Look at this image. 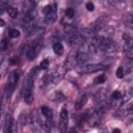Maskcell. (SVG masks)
Returning <instances> with one entry per match:
<instances>
[{"mask_svg":"<svg viewBox=\"0 0 133 133\" xmlns=\"http://www.w3.org/2000/svg\"><path fill=\"white\" fill-rule=\"evenodd\" d=\"M89 60V55L86 52H79L76 54V62L79 65H85V63Z\"/></svg>","mask_w":133,"mask_h":133,"instance_id":"cell-11","label":"cell"},{"mask_svg":"<svg viewBox=\"0 0 133 133\" xmlns=\"http://www.w3.org/2000/svg\"><path fill=\"white\" fill-rule=\"evenodd\" d=\"M86 102H87V96H86V95H81V96L77 99V101H76V103H75V108H76V109H81V108H83V106L86 104Z\"/></svg>","mask_w":133,"mask_h":133,"instance_id":"cell-14","label":"cell"},{"mask_svg":"<svg viewBox=\"0 0 133 133\" xmlns=\"http://www.w3.org/2000/svg\"><path fill=\"white\" fill-rule=\"evenodd\" d=\"M103 113H104L103 108H99V109L95 110V111L87 117V121H88V123L90 124V126H97V125L101 122V118H102Z\"/></svg>","mask_w":133,"mask_h":133,"instance_id":"cell-6","label":"cell"},{"mask_svg":"<svg viewBox=\"0 0 133 133\" xmlns=\"http://www.w3.org/2000/svg\"><path fill=\"white\" fill-rule=\"evenodd\" d=\"M111 97H112V99H113V100H121V99L123 98L122 92H121L119 90H114V91L112 92Z\"/></svg>","mask_w":133,"mask_h":133,"instance_id":"cell-23","label":"cell"},{"mask_svg":"<svg viewBox=\"0 0 133 133\" xmlns=\"http://www.w3.org/2000/svg\"><path fill=\"white\" fill-rule=\"evenodd\" d=\"M4 25H5V22H4V20L0 18V27H3Z\"/></svg>","mask_w":133,"mask_h":133,"instance_id":"cell-27","label":"cell"},{"mask_svg":"<svg viewBox=\"0 0 133 133\" xmlns=\"http://www.w3.org/2000/svg\"><path fill=\"white\" fill-rule=\"evenodd\" d=\"M8 47V42L6 38H3L1 42H0V50L1 51H5Z\"/></svg>","mask_w":133,"mask_h":133,"instance_id":"cell-22","label":"cell"},{"mask_svg":"<svg viewBox=\"0 0 133 133\" xmlns=\"http://www.w3.org/2000/svg\"><path fill=\"white\" fill-rule=\"evenodd\" d=\"M69 123V112L66 108H62L60 111V117H59V131L60 133H66Z\"/></svg>","mask_w":133,"mask_h":133,"instance_id":"cell-5","label":"cell"},{"mask_svg":"<svg viewBox=\"0 0 133 133\" xmlns=\"http://www.w3.org/2000/svg\"><path fill=\"white\" fill-rule=\"evenodd\" d=\"M54 100H55V101H58V102L64 101V100H65V96H64V95H63L61 91H56V92H55Z\"/></svg>","mask_w":133,"mask_h":133,"instance_id":"cell-19","label":"cell"},{"mask_svg":"<svg viewBox=\"0 0 133 133\" xmlns=\"http://www.w3.org/2000/svg\"><path fill=\"white\" fill-rule=\"evenodd\" d=\"M105 80H106L105 76H104V75H100V76H98V77L95 78L94 83H95V84H101V83H104Z\"/></svg>","mask_w":133,"mask_h":133,"instance_id":"cell-21","label":"cell"},{"mask_svg":"<svg viewBox=\"0 0 133 133\" xmlns=\"http://www.w3.org/2000/svg\"><path fill=\"white\" fill-rule=\"evenodd\" d=\"M69 133H76V130H75V129L73 128V129H71V131H70Z\"/></svg>","mask_w":133,"mask_h":133,"instance_id":"cell-29","label":"cell"},{"mask_svg":"<svg viewBox=\"0 0 133 133\" xmlns=\"http://www.w3.org/2000/svg\"><path fill=\"white\" fill-rule=\"evenodd\" d=\"M48 66H49V59H44V60L39 63V66H38V68H39L41 70H46Z\"/></svg>","mask_w":133,"mask_h":133,"instance_id":"cell-24","label":"cell"},{"mask_svg":"<svg viewBox=\"0 0 133 133\" xmlns=\"http://www.w3.org/2000/svg\"><path fill=\"white\" fill-rule=\"evenodd\" d=\"M41 111L46 116L47 119H52V117H53V111H52L51 108H49L48 106H42L41 107Z\"/></svg>","mask_w":133,"mask_h":133,"instance_id":"cell-15","label":"cell"},{"mask_svg":"<svg viewBox=\"0 0 133 133\" xmlns=\"http://www.w3.org/2000/svg\"><path fill=\"white\" fill-rule=\"evenodd\" d=\"M41 48H42L41 43H34L33 45H31V46L29 47L28 51H27V57H28L30 60L34 59V58L38 55V53H39V51H41Z\"/></svg>","mask_w":133,"mask_h":133,"instance_id":"cell-9","label":"cell"},{"mask_svg":"<svg viewBox=\"0 0 133 133\" xmlns=\"http://www.w3.org/2000/svg\"><path fill=\"white\" fill-rule=\"evenodd\" d=\"M85 7H86V9H87L88 11H94V9H95V4H94L92 2H87V3L85 4Z\"/></svg>","mask_w":133,"mask_h":133,"instance_id":"cell-26","label":"cell"},{"mask_svg":"<svg viewBox=\"0 0 133 133\" xmlns=\"http://www.w3.org/2000/svg\"><path fill=\"white\" fill-rule=\"evenodd\" d=\"M19 77H20L19 71H14L12 73H10L8 80H7V86H6V98L7 99L10 98L12 91L15 90L17 83H18V80H19Z\"/></svg>","mask_w":133,"mask_h":133,"instance_id":"cell-4","label":"cell"},{"mask_svg":"<svg viewBox=\"0 0 133 133\" xmlns=\"http://www.w3.org/2000/svg\"><path fill=\"white\" fill-rule=\"evenodd\" d=\"M19 35H20L19 30H17V29H10V30H9V36H10V37L16 38V37H18Z\"/></svg>","mask_w":133,"mask_h":133,"instance_id":"cell-25","label":"cell"},{"mask_svg":"<svg viewBox=\"0 0 133 133\" xmlns=\"http://www.w3.org/2000/svg\"><path fill=\"white\" fill-rule=\"evenodd\" d=\"M53 51L57 55H61L63 53V46L60 42H56L53 44Z\"/></svg>","mask_w":133,"mask_h":133,"instance_id":"cell-16","label":"cell"},{"mask_svg":"<svg viewBox=\"0 0 133 133\" xmlns=\"http://www.w3.org/2000/svg\"><path fill=\"white\" fill-rule=\"evenodd\" d=\"M112 133H121V130L119 129H113Z\"/></svg>","mask_w":133,"mask_h":133,"instance_id":"cell-28","label":"cell"},{"mask_svg":"<svg viewBox=\"0 0 133 133\" xmlns=\"http://www.w3.org/2000/svg\"><path fill=\"white\" fill-rule=\"evenodd\" d=\"M64 14H65V16H66L68 18L72 19V18H74V16H75V10H74V8L69 7V8H66V9H65Z\"/></svg>","mask_w":133,"mask_h":133,"instance_id":"cell-20","label":"cell"},{"mask_svg":"<svg viewBox=\"0 0 133 133\" xmlns=\"http://www.w3.org/2000/svg\"><path fill=\"white\" fill-rule=\"evenodd\" d=\"M104 69H105V66L103 64L95 63V64L84 65L83 69H82V72L83 73H95V72H98V71H101V70H104Z\"/></svg>","mask_w":133,"mask_h":133,"instance_id":"cell-10","label":"cell"},{"mask_svg":"<svg viewBox=\"0 0 133 133\" xmlns=\"http://www.w3.org/2000/svg\"><path fill=\"white\" fill-rule=\"evenodd\" d=\"M107 22H108V19L106 16H102V17H99L91 25V30L94 32H97L99 30H101L102 28H104L106 25H107Z\"/></svg>","mask_w":133,"mask_h":133,"instance_id":"cell-7","label":"cell"},{"mask_svg":"<svg viewBox=\"0 0 133 133\" xmlns=\"http://www.w3.org/2000/svg\"><path fill=\"white\" fill-rule=\"evenodd\" d=\"M12 117L11 115H7L5 118V123H4V129H3V133H11L12 132Z\"/></svg>","mask_w":133,"mask_h":133,"instance_id":"cell-12","label":"cell"},{"mask_svg":"<svg viewBox=\"0 0 133 133\" xmlns=\"http://www.w3.org/2000/svg\"><path fill=\"white\" fill-rule=\"evenodd\" d=\"M101 133H108V132H107V130H106V129H104V130H102V131H101Z\"/></svg>","mask_w":133,"mask_h":133,"instance_id":"cell-30","label":"cell"},{"mask_svg":"<svg viewBox=\"0 0 133 133\" xmlns=\"http://www.w3.org/2000/svg\"><path fill=\"white\" fill-rule=\"evenodd\" d=\"M65 71H66V69H65L64 66H58V68L54 71V73L52 74V76H51V81H52L54 84H57L58 82H60V80L63 78V76H64V74H65Z\"/></svg>","mask_w":133,"mask_h":133,"instance_id":"cell-8","label":"cell"},{"mask_svg":"<svg viewBox=\"0 0 133 133\" xmlns=\"http://www.w3.org/2000/svg\"><path fill=\"white\" fill-rule=\"evenodd\" d=\"M45 12V18L44 21L46 24L51 25L56 21L57 18V8H56V4H52V5H47L44 9Z\"/></svg>","mask_w":133,"mask_h":133,"instance_id":"cell-3","label":"cell"},{"mask_svg":"<svg viewBox=\"0 0 133 133\" xmlns=\"http://www.w3.org/2000/svg\"><path fill=\"white\" fill-rule=\"evenodd\" d=\"M76 52H72L70 55H69V57L66 58V61H65V69L68 70V69H71V68H73L74 65H75V63H77L76 62Z\"/></svg>","mask_w":133,"mask_h":133,"instance_id":"cell-13","label":"cell"},{"mask_svg":"<svg viewBox=\"0 0 133 133\" xmlns=\"http://www.w3.org/2000/svg\"><path fill=\"white\" fill-rule=\"evenodd\" d=\"M7 12L11 18H16L18 15V8H16L14 6H9V7H7Z\"/></svg>","mask_w":133,"mask_h":133,"instance_id":"cell-18","label":"cell"},{"mask_svg":"<svg viewBox=\"0 0 133 133\" xmlns=\"http://www.w3.org/2000/svg\"><path fill=\"white\" fill-rule=\"evenodd\" d=\"M125 73H126L125 69H124L123 66H118V68L116 69V71H115V76H116L117 78L122 79V78H124V76H125Z\"/></svg>","mask_w":133,"mask_h":133,"instance_id":"cell-17","label":"cell"},{"mask_svg":"<svg viewBox=\"0 0 133 133\" xmlns=\"http://www.w3.org/2000/svg\"><path fill=\"white\" fill-rule=\"evenodd\" d=\"M35 18H36V10L33 9V8L29 9L25 14V16L22 20V27L25 31H30V30L33 29Z\"/></svg>","mask_w":133,"mask_h":133,"instance_id":"cell-1","label":"cell"},{"mask_svg":"<svg viewBox=\"0 0 133 133\" xmlns=\"http://www.w3.org/2000/svg\"><path fill=\"white\" fill-rule=\"evenodd\" d=\"M33 78L31 75L28 76L26 83H25V88H24V92H23V99L24 102L26 104H31L33 102Z\"/></svg>","mask_w":133,"mask_h":133,"instance_id":"cell-2","label":"cell"}]
</instances>
